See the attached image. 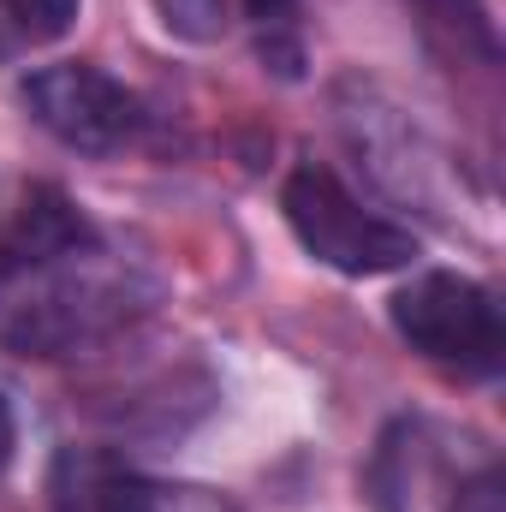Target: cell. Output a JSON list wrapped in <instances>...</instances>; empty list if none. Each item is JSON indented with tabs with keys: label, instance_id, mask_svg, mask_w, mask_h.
I'll use <instances>...</instances> for the list:
<instances>
[{
	"label": "cell",
	"instance_id": "9",
	"mask_svg": "<svg viewBox=\"0 0 506 512\" xmlns=\"http://www.w3.org/2000/svg\"><path fill=\"white\" fill-rule=\"evenodd\" d=\"M0 12L24 30V36H36V42H48V36H66L72 30V18H78V0H0Z\"/></svg>",
	"mask_w": 506,
	"mask_h": 512
},
{
	"label": "cell",
	"instance_id": "4",
	"mask_svg": "<svg viewBox=\"0 0 506 512\" xmlns=\"http://www.w3.org/2000/svg\"><path fill=\"white\" fill-rule=\"evenodd\" d=\"M24 102H30L36 126L54 131L66 149H84V155L126 149L137 126H143L137 96L120 78H108L102 66H84V60H60V66L30 72Z\"/></svg>",
	"mask_w": 506,
	"mask_h": 512
},
{
	"label": "cell",
	"instance_id": "5",
	"mask_svg": "<svg viewBox=\"0 0 506 512\" xmlns=\"http://www.w3.org/2000/svg\"><path fill=\"white\" fill-rule=\"evenodd\" d=\"M78 245H96V227L84 221V209L54 191V185H30L6 221H0V268H18V262H42V256L78 251Z\"/></svg>",
	"mask_w": 506,
	"mask_h": 512
},
{
	"label": "cell",
	"instance_id": "3",
	"mask_svg": "<svg viewBox=\"0 0 506 512\" xmlns=\"http://www.w3.org/2000/svg\"><path fill=\"white\" fill-rule=\"evenodd\" d=\"M280 209H286L298 245L340 274H387L417 256V239L405 227H393L387 215L364 209L328 167H298L280 191Z\"/></svg>",
	"mask_w": 506,
	"mask_h": 512
},
{
	"label": "cell",
	"instance_id": "12",
	"mask_svg": "<svg viewBox=\"0 0 506 512\" xmlns=\"http://www.w3.org/2000/svg\"><path fill=\"white\" fill-rule=\"evenodd\" d=\"M12 441H18V429H12V405H6V393H0V471H6V459H12Z\"/></svg>",
	"mask_w": 506,
	"mask_h": 512
},
{
	"label": "cell",
	"instance_id": "2",
	"mask_svg": "<svg viewBox=\"0 0 506 512\" xmlns=\"http://www.w3.org/2000/svg\"><path fill=\"white\" fill-rule=\"evenodd\" d=\"M393 328L399 340L429 358L447 376L483 382L501 370L506 334H501V310L477 280L459 274H417L411 286H399L393 298Z\"/></svg>",
	"mask_w": 506,
	"mask_h": 512
},
{
	"label": "cell",
	"instance_id": "1",
	"mask_svg": "<svg viewBox=\"0 0 506 512\" xmlns=\"http://www.w3.org/2000/svg\"><path fill=\"white\" fill-rule=\"evenodd\" d=\"M126 310L131 286L108 262L102 239L42 262L0 268V346L12 352H36V358L78 352L84 340H102L108 328H120Z\"/></svg>",
	"mask_w": 506,
	"mask_h": 512
},
{
	"label": "cell",
	"instance_id": "7",
	"mask_svg": "<svg viewBox=\"0 0 506 512\" xmlns=\"http://www.w3.org/2000/svg\"><path fill=\"white\" fill-rule=\"evenodd\" d=\"M245 18L256 24V48L274 72L298 78L304 48H298V0H245Z\"/></svg>",
	"mask_w": 506,
	"mask_h": 512
},
{
	"label": "cell",
	"instance_id": "11",
	"mask_svg": "<svg viewBox=\"0 0 506 512\" xmlns=\"http://www.w3.org/2000/svg\"><path fill=\"white\" fill-rule=\"evenodd\" d=\"M447 512H506V501H501V477H495V471H477V477H465V483L453 489Z\"/></svg>",
	"mask_w": 506,
	"mask_h": 512
},
{
	"label": "cell",
	"instance_id": "8",
	"mask_svg": "<svg viewBox=\"0 0 506 512\" xmlns=\"http://www.w3.org/2000/svg\"><path fill=\"white\" fill-rule=\"evenodd\" d=\"M423 18L435 30H447L459 48H477L483 60H495V24H489V6L483 0H417Z\"/></svg>",
	"mask_w": 506,
	"mask_h": 512
},
{
	"label": "cell",
	"instance_id": "10",
	"mask_svg": "<svg viewBox=\"0 0 506 512\" xmlns=\"http://www.w3.org/2000/svg\"><path fill=\"white\" fill-rule=\"evenodd\" d=\"M155 6H161L167 30H179V36H191V42H209V36H221V24H227V0H155Z\"/></svg>",
	"mask_w": 506,
	"mask_h": 512
},
{
	"label": "cell",
	"instance_id": "6",
	"mask_svg": "<svg viewBox=\"0 0 506 512\" xmlns=\"http://www.w3.org/2000/svg\"><path fill=\"white\" fill-rule=\"evenodd\" d=\"M185 495H167L96 453H66L54 471V512H179Z\"/></svg>",
	"mask_w": 506,
	"mask_h": 512
}]
</instances>
